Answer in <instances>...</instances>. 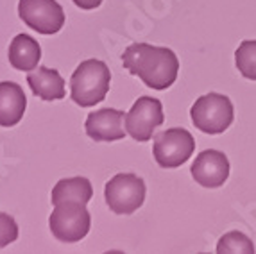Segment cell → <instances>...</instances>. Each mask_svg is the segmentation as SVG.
<instances>
[{"label":"cell","mask_w":256,"mask_h":254,"mask_svg":"<svg viewBox=\"0 0 256 254\" xmlns=\"http://www.w3.org/2000/svg\"><path fill=\"white\" fill-rule=\"evenodd\" d=\"M217 252H254V244L240 231L222 234L217 244Z\"/></svg>","instance_id":"obj_16"},{"label":"cell","mask_w":256,"mask_h":254,"mask_svg":"<svg viewBox=\"0 0 256 254\" xmlns=\"http://www.w3.org/2000/svg\"><path fill=\"white\" fill-rule=\"evenodd\" d=\"M196 150L194 136L183 127H172L154 136V160L162 168H178Z\"/></svg>","instance_id":"obj_6"},{"label":"cell","mask_w":256,"mask_h":254,"mask_svg":"<svg viewBox=\"0 0 256 254\" xmlns=\"http://www.w3.org/2000/svg\"><path fill=\"white\" fill-rule=\"evenodd\" d=\"M192 178L204 188H218L230 178V160L224 152L206 148L197 154L192 165Z\"/></svg>","instance_id":"obj_9"},{"label":"cell","mask_w":256,"mask_h":254,"mask_svg":"<svg viewBox=\"0 0 256 254\" xmlns=\"http://www.w3.org/2000/svg\"><path fill=\"white\" fill-rule=\"evenodd\" d=\"M92 226V216L84 204L63 202L54 206L48 216V228L54 238L63 244H76L88 234Z\"/></svg>","instance_id":"obj_4"},{"label":"cell","mask_w":256,"mask_h":254,"mask_svg":"<svg viewBox=\"0 0 256 254\" xmlns=\"http://www.w3.org/2000/svg\"><path fill=\"white\" fill-rule=\"evenodd\" d=\"M18 238V224L8 213H0V249L8 247Z\"/></svg>","instance_id":"obj_17"},{"label":"cell","mask_w":256,"mask_h":254,"mask_svg":"<svg viewBox=\"0 0 256 254\" xmlns=\"http://www.w3.org/2000/svg\"><path fill=\"white\" fill-rule=\"evenodd\" d=\"M111 72L104 61L86 60L70 77V98L81 108H94L110 92Z\"/></svg>","instance_id":"obj_2"},{"label":"cell","mask_w":256,"mask_h":254,"mask_svg":"<svg viewBox=\"0 0 256 254\" xmlns=\"http://www.w3.org/2000/svg\"><path fill=\"white\" fill-rule=\"evenodd\" d=\"M9 64L20 72H30L40 64L42 47L29 34H16L8 50Z\"/></svg>","instance_id":"obj_13"},{"label":"cell","mask_w":256,"mask_h":254,"mask_svg":"<svg viewBox=\"0 0 256 254\" xmlns=\"http://www.w3.org/2000/svg\"><path fill=\"white\" fill-rule=\"evenodd\" d=\"M77 8L84 9V11H90V9H97L98 6L102 4V0H72Z\"/></svg>","instance_id":"obj_18"},{"label":"cell","mask_w":256,"mask_h":254,"mask_svg":"<svg viewBox=\"0 0 256 254\" xmlns=\"http://www.w3.org/2000/svg\"><path fill=\"white\" fill-rule=\"evenodd\" d=\"M122 63L129 74L136 76L152 90L170 88L180 74V60L174 50L149 43H132L122 54Z\"/></svg>","instance_id":"obj_1"},{"label":"cell","mask_w":256,"mask_h":254,"mask_svg":"<svg viewBox=\"0 0 256 254\" xmlns=\"http://www.w3.org/2000/svg\"><path fill=\"white\" fill-rule=\"evenodd\" d=\"M235 63L242 77L256 80V40H244L235 52Z\"/></svg>","instance_id":"obj_15"},{"label":"cell","mask_w":256,"mask_h":254,"mask_svg":"<svg viewBox=\"0 0 256 254\" xmlns=\"http://www.w3.org/2000/svg\"><path fill=\"white\" fill-rule=\"evenodd\" d=\"M92 197H94V188H92V182L88 179L68 178L56 182V186L52 188L50 194V202L54 206L63 202H79L86 206Z\"/></svg>","instance_id":"obj_14"},{"label":"cell","mask_w":256,"mask_h":254,"mask_svg":"<svg viewBox=\"0 0 256 254\" xmlns=\"http://www.w3.org/2000/svg\"><path fill=\"white\" fill-rule=\"evenodd\" d=\"M190 116L199 131L206 134H220L233 124L235 110L226 95L206 94L194 102Z\"/></svg>","instance_id":"obj_3"},{"label":"cell","mask_w":256,"mask_h":254,"mask_svg":"<svg viewBox=\"0 0 256 254\" xmlns=\"http://www.w3.org/2000/svg\"><path fill=\"white\" fill-rule=\"evenodd\" d=\"M27 82L36 97L43 100H61L66 97L64 80L58 70L47 66H36L27 74Z\"/></svg>","instance_id":"obj_12"},{"label":"cell","mask_w":256,"mask_h":254,"mask_svg":"<svg viewBox=\"0 0 256 254\" xmlns=\"http://www.w3.org/2000/svg\"><path fill=\"white\" fill-rule=\"evenodd\" d=\"M86 134L94 142H116L126 136V113L113 108L92 111L86 116Z\"/></svg>","instance_id":"obj_10"},{"label":"cell","mask_w":256,"mask_h":254,"mask_svg":"<svg viewBox=\"0 0 256 254\" xmlns=\"http://www.w3.org/2000/svg\"><path fill=\"white\" fill-rule=\"evenodd\" d=\"M104 199L116 215H131L146 200V182L134 174H116L106 182Z\"/></svg>","instance_id":"obj_5"},{"label":"cell","mask_w":256,"mask_h":254,"mask_svg":"<svg viewBox=\"0 0 256 254\" xmlns=\"http://www.w3.org/2000/svg\"><path fill=\"white\" fill-rule=\"evenodd\" d=\"M27 97L20 84L11 80L0 82V127H13L24 118Z\"/></svg>","instance_id":"obj_11"},{"label":"cell","mask_w":256,"mask_h":254,"mask_svg":"<svg viewBox=\"0 0 256 254\" xmlns=\"http://www.w3.org/2000/svg\"><path fill=\"white\" fill-rule=\"evenodd\" d=\"M18 16L40 34H56L64 26V11L56 0H20Z\"/></svg>","instance_id":"obj_7"},{"label":"cell","mask_w":256,"mask_h":254,"mask_svg":"<svg viewBox=\"0 0 256 254\" xmlns=\"http://www.w3.org/2000/svg\"><path fill=\"white\" fill-rule=\"evenodd\" d=\"M163 122H165L163 106L154 97H140L132 104L129 113H126V131L136 142H149L152 138L154 129Z\"/></svg>","instance_id":"obj_8"}]
</instances>
